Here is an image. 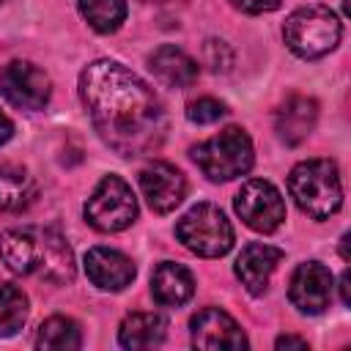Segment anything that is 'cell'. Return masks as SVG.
<instances>
[{
  "instance_id": "obj_1",
  "label": "cell",
  "mask_w": 351,
  "mask_h": 351,
  "mask_svg": "<svg viewBox=\"0 0 351 351\" xmlns=\"http://www.w3.org/2000/svg\"><path fill=\"white\" fill-rule=\"evenodd\" d=\"M80 96L99 137L121 156L154 154L167 132L159 96L126 66L93 60L80 74Z\"/></svg>"
},
{
  "instance_id": "obj_2",
  "label": "cell",
  "mask_w": 351,
  "mask_h": 351,
  "mask_svg": "<svg viewBox=\"0 0 351 351\" xmlns=\"http://www.w3.org/2000/svg\"><path fill=\"white\" fill-rule=\"evenodd\" d=\"M0 258L14 274H36L55 285H66L77 274L71 244L52 228L25 225L5 230L0 236Z\"/></svg>"
},
{
  "instance_id": "obj_3",
  "label": "cell",
  "mask_w": 351,
  "mask_h": 351,
  "mask_svg": "<svg viewBox=\"0 0 351 351\" xmlns=\"http://www.w3.org/2000/svg\"><path fill=\"white\" fill-rule=\"evenodd\" d=\"M288 192L310 219H329L343 203V184L332 159H304L288 173Z\"/></svg>"
},
{
  "instance_id": "obj_4",
  "label": "cell",
  "mask_w": 351,
  "mask_h": 351,
  "mask_svg": "<svg viewBox=\"0 0 351 351\" xmlns=\"http://www.w3.org/2000/svg\"><path fill=\"white\" fill-rule=\"evenodd\" d=\"M340 36H343V22L326 5L296 8L282 25L285 47L296 58H304V60L329 55L340 44Z\"/></svg>"
},
{
  "instance_id": "obj_5",
  "label": "cell",
  "mask_w": 351,
  "mask_h": 351,
  "mask_svg": "<svg viewBox=\"0 0 351 351\" xmlns=\"http://www.w3.org/2000/svg\"><path fill=\"white\" fill-rule=\"evenodd\" d=\"M189 154H192L195 165L200 167V173L208 181H230V178L247 176L252 162H255L252 140L239 126L222 129L219 134H214L206 143L195 145Z\"/></svg>"
},
{
  "instance_id": "obj_6",
  "label": "cell",
  "mask_w": 351,
  "mask_h": 351,
  "mask_svg": "<svg viewBox=\"0 0 351 351\" xmlns=\"http://www.w3.org/2000/svg\"><path fill=\"white\" fill-rule=\"evenodd\" d=\"M176 239L200 258H219L230 252L236 233L219 206L197 203L176 222Z\"/></svg>"
},
{
  "instance_id": "obj_7",
  "label": "cell",
  "mask_w": 351,
  "mask_h": 351,
  "mask_svg": "<svg viewBox=\"0 0 351 351\" xmlns=\"http://www.w3.org/2000/svg\"><path fill=\"white\" fill-rule=\"evenodd\" d=\"M85 219L101 233L126 230L137 219V200L121 176H104L85 203Z\"/></svg>"
},
{
  "instance_id": "obj_8",
  "label": "cell",
  "mask_w": 351,
  "mask_h": 351,
  "mask_svg": "<svg viewBox=\"0 0 351 351\" xmlns=\"http://www.w3.org/2000/svg\"><path fill=\"white\" fill-rule=\"evenodd\" d=\"M236 214L258 233H274L285 222V200L280 189L266 178H250L236 192Z\"/></svg>"
},
{
  "instance_id": "obj_9",
  "label": "cell",
  "mask_w": 351,
  "mask_h": 351,
  "mask_svg": "<svg viewBox=\"0 0 351 351\" xmlns=\"http://www.w3.org/2000/svg\"><path fill=\"white\" fill-rule=\"evenodd\" d=\"M0 93L16 110H44L52 96V80L30 60H11L0 71Z\"/></svg>"
},
{
  "instance_id": "obj_10",
  "label": "cell",
  "mask_w": 351,
  "mask_h": 351,
  "mask_svg": "<svg viewBox=\"0 0 351 351\" xmlns=\"http://www.w3.org/2000/svg\"><path fill=\"white\" fill-rule=\"evenodd\" d=\"M332 288H335L332 271L318 261H307V263H299L296 271L291 274L288 296H291V304L299 313L318 315V313H324L329 307Z\"/></svg>"
},
{
  "instance_id": "obj_11",
  "label": "cell",
  "mask_w": 351,
  "mask_h": 351,
  "mask_svg": "<svg viewBox=\"0 0 351 351\" xmlns=\"http://www.w3.org/2000/svg\"><path fill=\"white\" fill-rule=\"evenodd\" d=\"M140 192L156 214H170L186 195V178L170 162H151L140 170Z\"/></svg>"
},
{
  "instance_id": "obj_12",
  "label": "cell",
  "mask_w": 351,
  "mask_h": 351,
  "mask_svg": "<svg viewBox=\"0 0 351 351\" xmlns=\"http://www.w3.org/2000/svg\"><path fill=\"white\" fill-rule=\"evenodd\" d=\"M189 329H192V346L197 348H230V351L247 348V337L241 326L236 324L233 315H228L219 307L200 310L189 321Z\"/></svg>"
},
{
  "instance_id": "obj_13",
  "label": "cell",
  "mask_w": 351,
  "mask_h": 351,
  "mask_svg": "<svg viewBox=\"0 0 351 351\" xmlns=\"http://www.w3.org/2000/svg\"><path fill=\"white\" fill-rule=\"evenodd\" d=\"M85 274L101 291H123L126 285H132L137 269H134L132 258H126L118 250L90 247L85 252Z\"/></svg>"
},
{
  "instance_id": "obj_14",
  "label": "cell",
  "mask_w": 351,
  "mask_h": 351,
  "mask_svg": "<svg viewBox=\"0 0 351 351\" xmlns=\"http://www.w3.org/2000/svg\"><path fill=\"white\" fill-rule=\"evenodd\" d=\"M280 261H282V250L263 241H252L236 258V277L252 296H261L269 288V280L280 266Z\"/></svg>"
},
{
  "instance_id": "obj_15",
  "label": "cell",
  "mask_w": 351,
  "mask_h": 351,
  "mask_svg": "<svg viewBox=\"0 0 351 351\" xmlns=\"http://www.w3.org/2000/svg\"><path fill=\"white\" fill-rule=\"evenodd\" d=\"M318 121V104L310 96H291L274 115V129L277 137L285 145H299L310 137Z\"/></svg>"
},
{
  "instance_id": "obj_16",
  "label": "cell",
  "mask_w": 351,
  "mask_h": 351,
  "mask_svg": "<svg viewBox=\"0 0 351 351\" xmlns=\"http://www.w3.org/2000/svg\"><path fill=\"white\" fill-rule=\"evenodd\" d=\"M151 293L162 307H181L195 293V277L186 266L162 261L151 274Z\"/></svg>"
},
{
  "instance_id": "obj_17",
  "label": "cell",
  "mask_w": 351,
  "mask_h": 351,
  "mask_svg": "<svg viewBox=\"0 0 351 351\" xmlns=\"http://www.w3.org/2000/svg\"><path fill=\"white\" fill-rule=\"evenodd\" d=\"M148 66L154 77L167 88H189L197 80V63L173 44H162L159 49H154Z\"/></svg>"
},
{
  "instance_id": "obj_18",
  "label": "cell",
  "mask_w": 351,
  "mask_h": 351,
  "mask_svg": "<svg viewBox=\"0 0 351 351\" xmlns=\"http://www.w3.org/2000/svg\"><path fill=\"white\" fill-rule=\"evenodd\" d=\"M165 335H167V321L159 313H132L121 321L118 343L129 351H143L159 346Z\"/></svg>"
},
{
  "instance_id": "obj_19",
  "label": "cell",
  "mask_w": 351,
  "mask_h": 351,
  "mask_svg": "<svg viewBox=\"0 0 351 351\" xmlns=\"http://www.w3.org/2000/svg\"><path fill=\"white\" fill-rule=\"evenodd\" d=\"M36 197L33 176L19 165H0V211H22Z\"/></svg>"
},
{
  "instance_id": "obj_20",
  "label": "cell",
  "mask_w": 351,
  "mask_h": 351,
  "mask_svg": "<svg viewBox=\"0 0 351 351\" xmlns=\"http://www.w3.org/2000/svg\"><path fill=\"white\" fill-rule=\"evenodd\" d=\"M36 346L47 348V351H71L82 346V332L80 324L74 318L66 315H52L41 324L38 335H36Z\"/></svg>"
},
{
  "instance_id": "obj_21",
  "label": "cell",
  "mask_w": 351,
  "mask_h": 351,
  "mask_svg": "<svg viewBox=\"0 0 351 351\" xmlns=\"http://www.w3.org/2000/svg\"><path fill=\"white\" fill-rule=\"evenodd\" d=\"M27 296L14 282H0V337L16 335L27 321Z\"/></svg>"
},
{
  "instance_id": "obj_22",
  "label": "cell",
  "mask_w": 351,
  "mask_h": 351,
  "mask_svg": "<svg viewBox=\"0 0 351 351\" xmlns=\"http://www.w3.org/2000/svg\"><path fill=\"white\" fill-rule=\"evenodd\" d=\"M80 14L96 33H115L126 19V0H80Z\"/></svg>"
},
{
  "instance_id": "obj_23",
  "label": "cell",
  "mask_w": 351,
  "mask_h": 351,
  "mask_svg": "<svg viewBox=\"0 0 351 351\" xmlns=\"http://www.w3.org/2000/svg\"><path fill=\"white\" fill-rule=\"evenodd\" d=\"M225 112H228L225 104L217 101V99H211V96H200V99H195V101L186 104V118L192 123H200V126L203 123H217Z\"/></svg>"
},
{
  "instance_id": "obj_24",
  "label": "cell",
  "mask_w": 351,
  "mask_h": 351,
  "mask_svg": "<svg viewBox=\"0 0 351 351\" xmlns=\"http://www.w3.org/2000/svg\"><path fill=\"white\" fill-rule=\"evenodd\" d=\"M230 5L244 14H266V11H274L280 0H230Z\"/></svg>"
},
{
  "instance_id": "obj_25",
  "label": "cell",
  "mask_w": 351,
  "mask_h": 351,
  "mask_svg": "<svg viewBox=\"0 0 351 351\" xmlns=\"http://www.w3.org/2000/svg\"><path fill=\"white\" fill-rule=\"evenodd\" d=\"M277 348H307V340L293 337V335H282V337H277Z\"/></svg>"
},
{
  "instance_id": "obj_26",
  "label": "cell",
  "mask_w": 351,
  "mask_h": 351,
  "mask_svg": "<svg viewBox=\"0 0 351 351\" xmlns=\"http://www.w3.org/2000/svg\"><path fill=\"white\" fill-rule=\"evenodd\" d=\"M11 134H14V123H11V118L0 110V145H5V143L11 140Z\"/></svg>"
},
{
  "instance_id": "obj_27",
  "label": "cell",
  "mask_w": 351,
  "mask_h": 351,
  "mask_svg": "<svg viewBox=\"0 0 351 351\" xmlns=\"http://www.w3.org/2000/svg\"><path fill=\"white\" fill-rule=\"evenodd\" d=\"M340 293H343V304H348L351 302V296H348V271H343V277H340Z\"/></svg>"
}]
</instances>
